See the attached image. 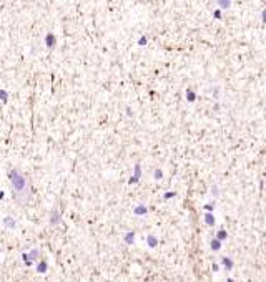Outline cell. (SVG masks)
<instances>
[{
  "label": "cell",
  "mask_w": 266,
  "mask_h": 282,
  "mask_svg": "<svg viewBox=\"0 0 266 282\" xmlns=\"http://www.w3.org/2000/svg\"><path fill=\"white\" fill-rule=\"evenodd\" d=\"M8 179H10L12 196L18 204H27L30 198V183L18 169H10L8 171Z\"/></svg>",
  "instance_id": "1"
},
{
  "label": "cell",
  "mask_w": 266,
  "mask_h": 282,
  "mask_svg": "<svg viewBox=\"0 0 266 282\" xmlns=\"http://www.w3.org/2000/svg\"><path fill=\"white\" fill-rule=\"evenodd\" d=\"M22 259H23V262H25L27 266H30L32 262H35L37 259H38V249H33V251H30L28 254L23 252V254H22Z\"/></svg>",
  "instance_id": "2"
},
{
  "label": "cell",
  "mask_w": 266,
  "mask_h": 282,
  "mask_svg": "<svg viewBox=\"0 0 266 282\" xmlns=\"http://www.w3.org/2000/svg\"><path fill=\"white\" fill-rule=\"evenodd\" d=\"M60 221H62L60 211L57 209V207H53V211L50 212V224H52V226H57V224H60Z\"/></svg>",
  "instance_id": "3"
},
{
  "label": "cell",
  "mask_w": 266,
  "mask_h": 282,
  "mask_svg": "<svg viewBox=\"0 0 266 282\" xmlns=\"http://www.w3.org/2000/svg\"><path fill=\"white\" fill-rule=\"evenodd\" d=\"M158 242H160L158 237L155 236V234H148V236H146V246H148V247L155 249V247L158 246Z\"/></svg>",
  "instance_id": "4"
},
{
  "label": "cell",
  "mask_w": 266,
  "mask_h": 282,
  "mask_svg": "<svg viewBox=\"0 0 266 282\" xmlns=\"http://www.w3.org/2000/svg\"><path fill=\"white\" fill-rule=\"evenodd\" d=\"M55 43H57L55 35H53V33H47V35H45V45H47V48H53V46H55Z\"/></svg>",
  "instance_id": "5"
},
{
  "label": "cell",
  "mask_w": 266,
  "mask_h": 282,
  "mask_svg": "<svg viewBox=\"0 0 266 282\" xmlns=\"http://www.w3.org/2000/svg\"><path fill=\"white\" fill-rule=\"evenodd\" d=\"M148 212V207L145 204H138L137 207H133V214L135 216H143V214H146Z\"/></svg>",
  "instance_id": "6"
},
{
  "label": "cell",
  "mask_w": 266,
  "mask_h": 282,
  "mask_svg": "<svg viewBox=\"0 0 266 282\" xmlns=\"http://www.w3.org/2000/svg\"><path fill=\"white\" fill-rule=\"evenodd\" d=\"M4 226L8 227V229H15V227H17V221L13 219V217H10V216H7V217H4Z\"/></svg>",
  "instance_id": "7"
},
{
  "label": "cell",
  "mask_w": 266,
  "mask_h": 282,
  "mask_svg": "<svg viewBox=\"0 0 266 282\" xmlns=\"http://www.w3.org/2000/svg\"><path fill=\"white\" fill-rule=\"evenodd\" d=\"M221 266H223L225 271H231L233 269V259L231 257H223L221 259Z\"/></svg>",
  "instance_id": "8"
},
{
  "label": "cell",
  "mask_w": 266,
  "mask_h": 282,
  "mask_svg": "<svg viewBox=\"0 0 266 282\" xmlns=\"http://www.w3.org/2000/svg\"><path fill=\"white\" fill-rule=\"evenodd\" d=\"M140 176H141V168H140V164H137L135 166V174L130 178V183H138Z\"/></svg>",
  "instance_id": "9"
},
{
  "label": "cell",
  "mask_w": 266,
  "mask_h": 282,
  "mask_svg": "<svg viewBox=\"0 0 266 282\" xmlns=\"http://www.w3.org/2000/svg\"><path fill=\"white\" fill-rule=\"evenodd\" d=\"M123 241H125V244H127V246H132L133 242H135V232H132V231L127 232V234H125V237H123Z\"/></svg>",
  "instance_id": "10"
},
{
  "label": "cell",
  "mask_w": 266,
  "mask_h": 282,
  "mask_svg": "<svg viewBox=\"0 0 266 282\" xmlns=\"http://www.w3.org/2000/svg\"><path fill=\"white\" fill-rule=\"evenodd\" d=\"M47 269H48V264H47L45 261H40L37 264V272H38V274H45Z\"/></svg>",
  "instance_id": "11"
},
{
  "label": "cell",
  "mask_w": 266,
  "mask_h": 282,
  "mask_svg": "<svg viewBox=\"0 0 266 282\" xmlns=\"http://www.w3.org/2000/svg\"><path fill=\"white\" fill-rule=\"evenodd\" d=\"M215 222H216L215 216L211 214V212H206V214H205V224L206 226H215Z\"/></svg>",
  "instance_id": "12"
},
{
  "label": "cell",
  "mask_w": 266,
  "mask_h": 282,
  "mask_svg": "<svg viewBox=\"0 0 266 282\" xmlns=\"http://www.w3.org/2000/svg\"><path fill=\"white\" fill-rule=\"evenodd\" d=\"M220 249H221V241H218V239H216V237H215V239L211 241V251L218 252V251H220Z\"/></svg>",
  "instance_id": "13"
},
{
  "label": "cell",
  "mask_w": 266,
  "mask_h": 282,
  "mask_svg": "<svg viewBox=\"0 0 266 282\" xmlns=\"http://www.w3.org/2000/svg\"><path fill=\"white\" fill-rule=\"evenodd\" d=\"M216 2H218L220 8H223V10H226V8L231 7V0H216Z\"/></svg>",
  "instance_id": "14"
},
{
  "label": "cell",
  "mask_w": 266,
  "mask_h": 282,
  "mask_svg": "<svg viewBox=\"0 0 266 282\" xmlns=\"http://www.w3.org/2000/svg\"><path fill=\"white\" fill-rule=\"evenodd\" d=\"M186 100L193 103L195 100H196V93H195L193 90H186Z\"/></svg>",
  "instance_id": "15"
},
{
  "label": "cell",
  "mask_w": 266,
  "mask_h": 282,
  "mask_svg": "<svg viewBox=\"0 0 266 282\" xmlns=\"http://www.w3.org/2000/svg\"><path fill=\"white\" fill-rule=\"evenodd\" d=\"M226 237H228V232L223 231V229H221V231H218V234H216V239H218V241H221V242L225 241Z\"/></svg>",
  "instance_id": "16"
},
{
  "label": "cell",
  "mask_w": 266,
  "mask_h": 282,
  "mask_svg": "<svg viewBox=\"0 0 266 282\" xmlns=\"http://www.w3.org/2000/svg\"><path fill=\"white\" fill-rule=\"evenodd\" d=\"M0 100H2L4 103L8 101V93H7L5 90H2V88H0Z\"/></svg>",
  "instance_id": "17"
},
{
  "label": "cell",
  "mask_w": 266,
  "mask_h": 282,
  "mask_svg": "<svg viewBox=\"0 0 266 282\" xmlns=\"http://www.w3.org/2000/svg\"><path fill=\"white\" fill-rule=\"evenodd\" d=\"M175 196H176V193H175V191H168V193H165L163 198H165V199H171V198H175Z\"/></svg>",
  "instance_id": "18"
},
{
  "label": "cell",
  "mask_w": 266,
  "mask_h": 282,
  "mask_svg": "<svg viewBox=\"0 0 266 282\" xmlns=\"http://www.w3.org/2000/svg\"><path fill=\"white\" fill-rule=\"evenodd\" d=\"M155 179H161V176H163V173H161V169H155Z\"/></svg>",
  "instance_id": "19"
},
{
  "label": "cell",
  "mask_w": 266,
  "mask_h": 282,
  "mask_svg": "<svg viewBox=\"0 0 266 282\" xmlns=\"http://www.w3.org/2000/svg\"><path fill=\"white\" fill-rule=\"evenodd\" d=\"M205 209L208 211V212H211V211L215 209V203H213V204H211V203H208V204H205Z\"/></svg>",
  "instance_id": "20"
},
{
  "label": "cell",
  "mask_w": 266,
  "mask_h": 282,
  "mask_svg": "<svg viewBox=\"0 0 266 282\" xmlns=\"http://www.w3.org/2000/svg\"><path fill=\"white\" fill-rule=\"evenodd\" d=\"M146 41H148V40H146V37H141V38H140V40H138V45L140 46H143V45H146Z\"/></svg>",
  "instance_id": "21"
},
{
  "label": "cell",
  "mask_w": 266,
  "mask_h": 282,
  "mask_svg": "<svg viewBox=\"0 0 266 282\" xmlns=\"http://www.w3.org/2000/svg\"><path fill=\"white\" fill-rule=\"evenodd\" d=\"M213 17H215V18H221V12H220V10H215V12H213Z\"/></svg>",
  "instance_id": "22"
},
{
  "label": "cell",
  "mask_w": 266,
  "mask_h": 282,
  "mask_svg": "<svg viewBox=\"0 0 266 282\" xmlns=\"http://www.w3.org/2000/svg\"><path fill=\"white\" fill-rule=\"evenodd\" d=\"M127 115H128V116H133V111H132V108H127Z\"/></svg>",
  "instance_id": "23"
},
{
  "label": "cell",
  "mask_w": 266,
  "mask_h": 282,
  "mask_svg": "<svg viewBox=\"0 0 266 282\" xmlns=\"http://www.w3.org/2000/svg\"><path fill=\"white\" fill-rule=\"evenodd\" d=\"M211 193L216 196V193H218V188H216V186H215V188H211Z\"/></svg>",
  "instance_id": "24"
},
{
  "label": "cell",
  "mask_w": 266,
  "mask_h": 282,
  "mask_svg": "<svg viewBox=\"0 0 266 282\" xmlns=\"http://www.w3.org/2000/svg\"><path fill=\"white\" fill-rule=\"evenodd\" d=\"M4 198H5V193H4V191H0V201L4 199Z\"/></svg>",
  "instance_id": "25"
}]
</instances>
